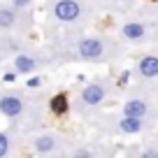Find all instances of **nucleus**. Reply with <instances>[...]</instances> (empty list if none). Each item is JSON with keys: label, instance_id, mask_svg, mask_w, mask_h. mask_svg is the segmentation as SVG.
Returning a JSON list of instances; mask_svg holds the SVG:
<instances>
[{"label": "nucleus", "instance_id": "nucleus-1", "mask_svg": "<svg viewBox=\"0 0 158 158\" xmlns=\"http://www.w3.org/2000/svg\"><path fill=\"white\" fill-rule=\"evenodd\" d=\"M54 16L63 23H72L81 16V5L77 0H56L54 5Z\"/></svg>", "mask_w": 158, "mask_h": 158}, {"label": "nucleus", "instance_id": "nucleus-2", "mask_svg": "<svg viewBox=\"0 0 158 158\" xmlns=\"http://www.w3.org/2000/svg\"><path fill=\"white\" fill-rule=\"evenodd\" d=\"M77 51H79L81 58L95 60V58H100V56L105 54V44H102V40H98V37H84L77 44Z\"/></svg>", "mask_w": 158, "mask_h": 158}, {"label": "nucleus", "instance_id": "nucleus-3", "mask_svg": "<svg viewBox=\"0 0 158 158\" xmlns=\"http://www.w3.org/2000/svg\"><path fill=\"white\" fill-rule=\"evenodd\" d=\"M0 112L10 118H16L21 112H23V100L19 95H2L0 98Z\"/></svg>", "mask_w": 158, "mask_h": 158}, {"label": "nucleus", "instance_id": "nucleus-4", "mask_svg": "<svg viewBox=\"0 0 158 158\" xmlns=\"http://www.w3.org/2000/svg\"><path fill=\"white\" fill-rule=\"evenodd\" d=\"M81 100H84L89 107H95L105 100V89L100 84H89L86 89H81Z\"/></svg>", "mask_w": 158, "mask_h": 158}, {"label": "nucleus", "instance_id": "nucleus-5", "mask_svg": "<svg viewBox=\"0 0 158 158\" xmlns=\"http://www.w3.org/2000/svg\"><path fill=\"white\" fill-rule=\"evenodd\" d=\"M137 70H139V74L147 77V79L158 77V56H144L137 63Z\"/></svg>", "mask_w": 158, "mask_h": 158}, {"label": "nucleus", "instance_id": "nucleus-6", "mask_svg": "<svg viewBox=\"0 0 158 158\" xmlns=\"http://www.w3.org/2000/svg\"><path fill=\"white\" fill-rule=\"evenodd\" d=\"M147 112H149V107H147L144 100H128V102L123 105V116H137V118H142Z\"/></svg>", "mask_w": 158, "mask_h": 158}, {"label": "nucleus", "instance_id": "nucleus-7", "mask_svg": "<svg viewBox=\"0 0 158 158\" xmlns=\"http://www.w3.org/2000/svg\"><path fill=\"white\" fill-rule=\"evenodd\" d=\"M35 68H37V60H35L33 56H28V54H19V56L14 58V70H16V72L30 74Z\"/></svg>", "mask_w": 158, "mask_h": 158}, {"label": "nucleus", "instance_id": "nucleus-8", "mask_svg": "<svg viewBox=\"0 0 158 158\" xmlns=\"http://www.w3.org/2000/svg\"><path fill=\"white\" fill-rule=\"evenodd\" d=\"M33 147H35L37 153H51L56 149V139L51 137V135H40V137H35Z\"/></svg>", "mask_w": 158, "mask_h": 158}, {"label": "nucleus", "instance_id": "nucleus-9", "mask_svg": "<svg viewBox=\"0 0 158 158\" xmlns=\"http://www.w3.org/2000/svg\"><path fill=\"white\" fill-rule=\"evenodd\" d=\"M121 33H123V37H128V40H142L144 33H147V28H144L142 23H126L123 28H121Z\"/></svg>", "mask_w": 158, "mask_h": 158}, {"label": "nucleus", "instance_id": "nucleus-10", "mask_svg": "<svg viewBox=\"0 0 158 158\" xmlns=\"http://www.w3.org/2000/svg\"><path fill=\"white\" fill-rule=\"evenodd\" d=\"M118 128L123 130V133H139V130H142V118L123 116V118H121V123H118Z\"/></svg>", "mask_w": 158, "mask_h": 158}, {"label": "nucleus", "instance_id": "nucleus-11", "mask_svg": "<svg viewBox=\"0 0 158 158\" xmlns=\"http://www.w3.org/2000/svg\"><path fill=\"white\" fill-rule=\"evenodd\" d=\"M12 26H16L14 7H0V28H12Z\"/></svg>", "mask_w": 158, "mask_h": 158}, {"label": "nucleus", "instance_id": "nucleus-12", "mask_svg": "<svg viewBox=\"0 0 158 158\" xmlns=\"http://www.w3.org/2000/svg\"><path fill=\"white\" fill-rule=\"evenodd\" d=\"M51 109H54L56 114H63L65 109H68V95L65 93H58L51 98Z\"/></svg>", "mask_w": 158, "mask_h": 158}, {"label": "nucleus", "instance_id": "nucleus-13", "mask_svg": "<svg viewBox=\"0 0 158 158\" xmlns=\"http://www.w3.org/2000/svg\"><path fill=\"white\" fill-rule=\"evenodd\" d=\"M7 151H10V137L5 133H0V158L7 156Z\"/></svg>", "mask_w": 158, "mask_h": 158}, {"label": "nucleus", "instance_id": "nucleus-14", "mask_svg": "<svg viewBox=\"0 0 158 158\" xmlns=\"http://www.w3.org/2000/svg\"><path fill=\"white\" fill-rule=\"evenodd\" d=\"M33 0H12V7L14 10H23V7H30Z\"/></svg>", "mask_w": 158, "mask_h": 158}, {"label": "nucleus", "instance_id": "nucleus-15", "mask_svg": "<svg viewBox=\"0 0 158 158\" xmlns=\"http://www.w3.org/2000/svg\"><path fill=\"white\" fill-rule=\"evenodd\" d=\"M42 84V79H37V77H33V79H28V89H37V86Z\"/></svg>", "mask_w": 158, "mask_h": 158}, {"label": "nucleus", "instance_id": "nucleus-16", "mask_svg": "<svg viewBox=\"0 0 158 158\" xmlns=\"http://www.w3.org/2000/svg\"><path fill=\"white\" fill-rule=\"evenodd\" d=\"M77 156H79V158H89V156H91V151H86V149H79Z\"/></svg>", "mask_w": 158, "mask_h": 158}, {"label": "nucleus", "instance_id": "nucleus-17", "mask_svg": "<svg viewBox=\"0 0 158 158\" xmlns=\"http://www.w3.org/2000/svg\"><path fill=\"white\" fill-rule=\"evenodd\" d=\"M144 156L151 158V156H158V151H153V149H149V151H144Z\"/></svg>", "mask_w": 158, "mask_h": 158}, {"label": "nucleus", "instance_id": "nucleus-18", "mask_svg": "<svg viewBox=\"0 0 158 158\" xmlns=\"http://www.w3.org/2000/svg\"><path fill=\"white\" fill-rule=\"evenodd\" d=\"M5 81H14V72H7L5 74Z\"/></svg>", "mask_w": 158, "mask_h": 158}]
</instances>
